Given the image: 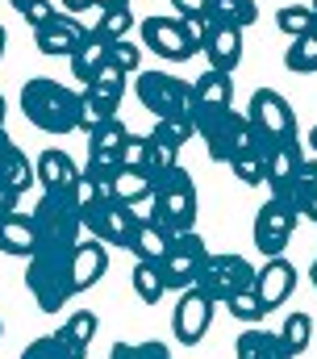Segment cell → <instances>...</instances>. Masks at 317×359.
I'll return each instance as SVG.
<instances>
[{"mask_svg": "<svg viewBox=\"0 0 317 359\" xmlns=\"http://www.w3.org/2000/svg\"><path fill=\"white\" fill-rule=\"evenodd\" d=\"M205 17H209V25L246 29V25L259 21V8H255V0H209V4H205Z\"/></svg>", "mask_w": 317, "mask_h": 359, "instance_id": "cell-26", "label": "cell"}, {"mask_svg": "<svg viewBox=\"0 0 317 359\" xmlns=\"http://www.w3.org/2000/svg\"><path fill=\"white\" fill-rule=\"evenodd\" d=\"M297 222H301L297 205L267 196V201L259 205V213H255V247H259L267 259L284 255V247L292 243V230H297Z\"/></svg>", "mask_w": 317, "mask_h": 359, "instance_id": "cell-10", "label": "cell"}, {"mask_svg": "<svg viewBox=\"0 0 317 359\" xmlns=\"http://www.w3.org/2000/svg\"><path fill=\"white\" fill-rule=\"evenodd\" d=\"M8 4H13V8L21 13V8H25V4H34V0H8Z\"/></svg>", "mask_w": 317, "mask_h": 359, "instance_id": "cell-50", "label": "cell"}, {"mask_svg": "<svg viewBox=\"0 0 317 359\" xmlns=\"http://www.w3.org/2000/svg\"><path fill=\"white\" fill-rule=\"evenodd\" d=\"M34 226V251H67L83 234V213H79L76 192H42V201L29 213Z\"/></svg>", "mask_w": 317, "mask_h": 359, "instance_id": "cell-3", "label": "cell"}, {"mask_svg": "<svg viewBox=\"0 0 317 359\" xmlns=\"http://www.w3.org/2000/svg\"><path fill=\"white\" fill-rule=\"evenodd\" d=\"M213 309H217V305H213L201 288H184L180 301H175V313H171V334H175V343L196 347V343L209 334V326H213Z\"/></svg>", "mask_w": 317, "mask_h": 359, "instance_id": "cell-11", "label": "cell"}, {"mask_svg": "<svg viewBox=\"0 0 317 359\" xmlns=\"http://www.w3.org/2000/svg\"><path fill=\"white\" fill-rule=\"evenodd\" d=\"M226 313L230 318H238V322H246V326H255V322H263V305H259V297H255V288L250 292H238V297H230L226 301Z\"/></svg>", "mask_w": 317, "mask_h": 359, "instance_id": "cell-37", "label": "cell"}, {"mask_svg": "<svg viewBox=\"0 0 317 359\" xmlns=\"http://www.w3.org/2000/svg\"><path fill=\"white\" fill-rule=\"evenodd\" d=\"M21 113L42 134H59L63 138V134L79 130V92L50 80V76H34V80L21 84Z\"/></svg>", "mask_w": 317, "mask_h": 359, "instance_id": "cell-1", "label": "cell"}, {"mask_svg": "<svg viewBox=\"0 0 317 359\" xmlns=\"http://www.w3.org/2000/svg\"><path fill=\"white\" fill-rule=\"evenodd\" d=\"M309 280H313V288H317V255H313V268H309Z\"/></svg>", "mask_w": 317, "mask_h": 359, "instance_id": "cell-52", "label": "cell"}, {"mask_svg": "<svg viewBox=\"0 0 317 359\" xmlns=\"http://www.w3.org/2000/svg\"><path fill=\"white\" fill-rule=\"evenodd\" d=\"M0 180H4L8 188H17L21 196H25V188H29V184H38L34 163H29V159H25V151L8 138V130H0Z\"/></svg>", "mask_w": 317, "mask_h": 359, "instance_id": "cell-20", "label": "cell"}, {"mask_svg": "<svg viewBox=\"0 0 317 359\" xmlns=\"http://www.w3.org/2000/svg\"><path fill=\"white\" fill-rule=\"evenodd\" d=\"M0 334H4V322H0Z\"/></svg>", "mask_w": 317, "mask_h": 359, "instance_id": "cell-54", "label": "cell"}, {"mask_svg": "<svg viewBox=\"0 0 317 359\" xmlns=\"http://www.w3.org/2000/svg\"><path fill=\"white\" fill-rule=\"evenodd\" d=\"M63 8L67 13H83V8H92V0H63Z\"/></svg>", "mask_w": 317, "mask_h": 359, "instance_id": "cell-46", "label": "cell"}, {"mask_svg": "<svg viewBox=\"0 0 317 359\" xmlns=\"http://www.w3.org/2000/svg\"><path fill=\"white\" fill-rule=\"evenodd\" d=\"M121 4H130V0H92V8H121Z\"/></svg>", "mask_w": 317, "mask_h": 359, "instance_id": "cell-47", "label": "cell"}, {"mask_svg": "<svg viewBox=\"0 0 317 359\" xmlns=\"http://www.w3.org/2000/svg\"><path fill=\"white\" fill-rule=\"evenodd\" d=\"M21 359H88V355L72 351L59 334H42V339H34V343L21 351Z\"/></svg>", "mask_w": 317, "mask_h": 359, "instance_id": "cell-35", "label": "cell"}, {"mask_svg": "<svg viewBox=\"0 0 317 359\" xmlns=\"http://www.w3.org/2000/svg\"><path fill=\"white\" fill-rule=\"evenodd\" d=\"M55 13H59V8H55L50 0H34V4H25V8H21V17H25V25H29V29H42Z\"/></svg>", "mask_w": 317, "mask_h": 359, "instance_id": "cell-42", "label": "cell"}, {"mask_svg": "<svg viewBox=\"0 0 317 359\" xmlns=\"http://www.w3.org/2000/svg\"><path fill=\"white\" fill-rule=\"evenodd\" d=\"M130 29H134L130 4H121V8H96V17H92V34L100 42H121V38H130Z\"/></svg>", "mask_w": 317, "mask_h": 359, "instance_id": "cell-29", "label": "cell"}, {"mask_svg": "<svg viewBox=\"0 0 317 359\" xmlns=\"http://www.w3.org/2000/svg\"><path fill=\"white\" fill-rule=\"evenodd\" d=\"M151 134L163 138V142H171V147H184V142L196 134V126H192V117H163V121H155Z\"/></svg>", "mask_w": 317, "mask_h": 359, "instance_id": "cell-36", "label": "cell"}, {"mask_svg": "<svg viewBox=\"0 0 317 359\" xmlns=\"http://www.w3.org/2000/svg\"><path fill=\"white\" fill-rule=\"evenodd\" d=\"M109 63V42H100L92 29H88V38L76 46V55H72V76H76L79 84H92V76L100 72Z\"/></svg>", "mask_w": 317, "mask_h": 359, "instance_id": "cell-24", "label": "cell"}, {"mask_svg": "<svg viewBox=\"0 0 317 359\" xmlns=\"http://www.w3.org/2000/svg\"><path fill=\"white\" fill-rule=\"evenodd\" d=\"M72 271H76V292H88L92 284H100L104 280V271H109V247L100 243V238H79L76 243V255H72Z\"/></svg>", "mask_w": 317, "mask_h": 359, "instance_id": "cell-18", "label": "cell"}, {"mask_svg": "<svg viewBox=\"0 0 317 359\" xmlns=\"http://www.w3.org/2000/svg\"><path fill=\"white\" fill-rule=\"evenodd\" d=\"M79 213H83V230L92 238H100L104 247H130V238L142 222V213H134V205H126L117 196L88 201V205H79Z\"/></svg>", "mask_w": 317, "mask_h": 359, "instance_id": "cell-6", "label": "cell"}, {"mask_svg": "<svg viewBox=\"0 0 317 359\" xmlns=\"http://www.w3.org/2000/svg\"><path fill=\"white\" fill-rule=\"evenodd\" d=\"M96 330H100V318L92 313V309H76V313H67V322L55 330L72 351L79 355H88V347H92V339H96Z\"/></svg>", "mask_w": 317, "mask_h": 359, "instance_id": "cell-25", "label": "cell"}, {"mask_svg": "<svg viewBox=\"0 0 317 359\" xmlns=\"http://www.w3.org/2000/svg\"><path fill=\"white\" fill-rule=\"evenodd\" d=\"M4 109H8V100L0 96V130H4Z\"/></svg>", "mask_w": 317, "mask_h": 359, "instance_id": "cell-51", "label": "cell"}, {"mask_svg": "<svg viewBox=\"0 0 317 359\" xmlns=\"http://www.w3.org/2000/svg\"><path fill=\"white\" fill-rule=\"evenodd\" d=\"M134 92H138L142 109L155 113V121H163V117H188V109H192V84L171 76V72H158V67L155 72H138Z\"/></svg>", "mask_w": 317, "mask_h": 359, "instance_id": "cell-8", "label": "cell"}, {"mask_svg": "<svg viewBox=\"0 0 317 359\" xmlns=\"http://www.w3.org/2000/svg\"><path fill=\"white\" fill-rule=\"evenodd\" d=\"M313 8L309 4H284L280 13H276V29L292 42V38H301V34H313Z\"/></svg>", "mask_w": 317, "mask_h": 359, "instance_id": "cell-33", "label": "cell"}, {"mask_svg": "<svg viewBox=\"0 0 317 359\" xmlns=\"http://www.w3.org/2000/svg\"><path fill=\"white\" fill-rule=\"evenodd\" d=\"M201 50H205L213 72H230L234 76V67L242 63V29H234V25H209Z\"/></svg>", "mask_w": 317, "mask_h": 359, "instance_id": "cell-19", "label": "cell"}, {"mask_svg": "<svg viewBox=\"0 0 317 359\" xmlns=\"http://www.w3.org/2000/svg\"><path fill=\"white\" fill-rule=\"evenodd\" d=\"M246 121H250V130H255V138L263 147L297 138V113L284 100V92H276V88H255L250 104H246Z\"/></svg>", "mask_w": 317, "mask_h": 359, "instance_id": "cell-7", "label": "cell"}, {"mask_svg": "<svg viewBox=\"0 0 317 359\" xmlns=\"http://www.w3.org/2000/svg\"><path fill=\"white\" fill-rule=\"evenodd\" d=\"M180 163V147H171V142H163L155 134H147V155H142V172L155 180L163 176L167 168H175Z\"/></svg>", "mask_w": 317, "mask_h": 359, "instance_id": "cell-34", "label": "cell"}, {"mask_svg": "<svg viewBox=\"0 0 317 359\" xmlns=\"http://www.w3.org/2000/svg\"><path fill=\"white\" fill-rule=\"evenodd\" d=\"M4 46H8V29L0 25V63H4Z\"/></svg>", "mask_w": 317, "mask_h": 359, "instance_id": "cell-48", "label": "cell"}, {"mask_svg": "<svg viewBox=\"0 0 317 359\" xmlns=\"http://www.w3.org/2000/svg\"><path fill=\"white\" fill-rule=\"evenodd\" d=\"M284 67H288V72H297V76L317 72V29H313V34H301V38H292V42H288V50H284Z\"/></svg>", "mask_w": 317, "mask_h": 359, "instance_id": "cell-32", "label": "cell"}, {"mask_svg": "<svg viewBox=\"0 0 317 359\" xmlns=\"http://www.w3.org/2000/svg\"><path fill=\"white\" fill-rule=\"evenodd\" d=\"M142 46L147 50H155L158 59H167V63H184V59H192L201 46H192V38L184 34V25H180V17H147L142 21Z\"/></svg>", "mask_w": 317, "mask_h": 359, "instance_id": "cell-12", "label": "cell"}, {"mask_svg": "<svg viewBox=\"0 0 317 359\" xmlns=\"http://www.w3.org/2000/svg\"><path fill=\"white\" fill-rule=\"evenodd\" d=\"M180 25L192 38V46H205V34H209V17L205 13H180Z\"/></svg>", "mask_w": 317, "mask_h": 359, "instance_id": "cell-41", "label": "cell"}, {"mask_svg": "<svg viewBox=\"0 0 317 359\" xmlns=\"http://www.w3.org/2000/svg\"><path fill=\"white\" fill-rule=\"evenodd\" d=\"M17 201H21V192H17V188H8V184L0 180V213H13V209H17Z\"/></svg>", "mask_w": 317, "mask_h": 359, "instance_id": "cell-44", "label": "cell"}, {"mask_svg": "<svg viewBox=\"0 0 317 359\" xmlns=\"http://www.w3.org/2000/svg\"><path fill=\"white\" fill-rule=\"evenodd\" d=\"M72 255L76 247L67 251H34L29 255V268H25V288L29 297L38 301L42 313H59L76 292V271H72Z\"/></svg>", "mask_w": 317, "mask_h": 359, "instance_id": "cell-4", "label": "cell"}, {"mask_svg": "<svg viewBox=\"0 0 317 359\" xmlns=\"http://www.w3.org/2000/svg\"><path fill=\"white\" fill-rule=\"evenodd\" d=\"M109 359H171V351L163 343H117Z\"/></svg>", "mask_w": 317, "mask_h": 359, "instance_id": "cell-40", "label": "cell"}, {"mask_svg": "<svg viewBox=\"0 0 317 359\" xmlns=\"http://www.w3.org/2000/svg\"><path fill=\"white\" fill-rule=\"evenodd\" d=\"M222 109H234V80H230V72H213L209 67V72H201L192 80V109H188V117L196 126V121H205V117H213Z\"/></svg>", "mask_w": 317, "mask_h": 359, "instance_id": "cell-13", "label": "cell"}, {"mask_svg": "<svg viewBox=\"0 0 317 359\" xmlns=\"http://www.w3.org/2000/svg\"><path fill=\"white\" fill-rule=\"evenodd\" d=\"M205 259H209V247H205V238L196 234V230H188V234H171V247H167V255L158 259V271H163V284L167 288H192L196 284V276L205 268Z\"/></svg>", "mask_w": 317, "mask_h": 359, "instance_id": "cell-9", "label": "cell"}, {"mask_svg": "<svg viewBox=\"0 0 317 359\" xmlns=\"http://www.w3.org/2000/svg\"><path fill=\"white\" fill-rule=\"evenodd\" d=\"M171 4H175V13H205L209 0H171Z\"/></svg>", "mask_w": 317, "mask_h": 359, "instance_id": "cell-45", "label": "cell"}, {"mask_svg": "<svg viewBox=\"0 0 317 359\" xmlns=\"http://www.w3.org/2000/svg\"><path fill=\"white\" fill-rule=\"evenodd\" d=\"M292 288H297V268L284 259V255H276V259H267L263 268H259V280H255V297H259V305L271 313V309H280L288 297H292Z\"/></svg>", "mask_w": 317, "mask_h": 359, "instance_id": "cell-15", "label": "cell"}, {"mask_svg": "<svg viewBox=\"0 0 317 359\" xmlns=\"http://www.w3.org/2000/svg\"><path fill=\"white\" fill-rule=\"evenodd\" d=\"M234 351H238V359H292L288 347L280 343V334H271L263 326H246L234 339Z\"/></svg>", "mask_w": 317, "mask_h": 359, "instance_id": "cell-22", "label": "cell"}, {"mask_svg": "<svg viewBox=\"0 0 317 359\" xmlns=\"http://www.w3.org/2000/svg\"><path fill=\"white\" fill-rule=\"evenodd\" d=\"M83 38H88V25L79 21L76 13H55L42 29H34V46H38L42 55H50V59H55V55H67V59H72Z\"/></svg>", "mask_w": 317, "mask_h": 359, "instance_id": "cell-14", "label": "cell"}, {"mask_svg": "<svg viewBox=\"0 0 317 359\" xmlns=\"http://www.w3.org/2000/svg\"><path fill=\"white\" fill-rule=\"evenodd\" d=\"M142 155H147V134H130V138H126L121 168H142Z\"/></svg>", "mask_w": 317, "mask_h": 359, "instance_id": "cell-43", "label": "cell"}, {"mask_svg": "<svg viewBox=\"0 0 317 359\" xmlns=\"http://www.w3.org/2000/svg\"><path fill=\"white\" fill-rule=\"evenodd\" d=\"M130 284H134V292H138V301H142V305H158V301H163V292H167L158 264H142V259L134 264V276H130Z\"/></svg>", "mask_w": 317, "mask_h": 359, "instance_id": "cell-31", "label": "cell"}, {"mask_svg": "<svg viewBox=\"0 0 317 359\" xmlns=\"http://www.w3.org/2000/svg\"><path fill=\"white\" fill-rule=\"evenodd\" d=\"M109 63H117L126 76H138V72H142V46H134L130 38L109 42Z\"/></svg>", "mask_w": 317, "mask_h": 359, "instance_id": "cell-38", "label": "cell"}, {"mask_svg": "<svg viewBox=\"0 0 317 359\" xmlns=\"http://www.w3.org/2000/svg\"><path fill=\"white\" fill-rule=\"evenodd\" d=\"M34 226H29V213H0V251L4 255H21L29 259L34 255Z\"/></svg>", "mask_w": 317, "mask_h": 359, "instance_id": "cell-21", "label": "cell"}, {"mask_svg": "<svg viewBox=\"0 0 317 359\" xmlns=\"http://www.w3.org/2000/svg\"><path fill=\"white\" fill-rule=\"evenodd\" d=\"M151 226L163 234H188L196 230V184L192 172H184L180 163L155 176V192H151V213H142Z\"/></svg>", "mask_w": 317, "mask_h": 359, "instance_id": "cell-2", "label": "cell"}, {"mask_svg": "<svg viewBox=\"0 0 317 359\" xmlns=\"http://www.w3.org/2000/svg\"><path fill=\"white\" fill-rule=\"evenodd\" d=\"M126 138L130 130L113 117L109 126L92 130L88 134V168H100V172H117L121 168V155H126Z\"/></svg>", "mask_w": 317, "mask_h": 359, "instance_id": "cell-16", "label": "cell"}, {"mask_svg": "<svg viewBox=\"0 0 317 359\" xmlns=\"http://www.w3.org/2000/svg\"><path fill=\"white\" fill-rule=\"evenodd\" d=\"M151 192H155V180L147 176L142 168H117L113 172V196L117 201L142 205V201H151Z\"/></svg>", "mask_w": 317, "mask_h": 359, "instance_id": "cell-27", "label": "cell"}, {"mask_svg": "<svg viewBox=\"0 0 317 359\" xmlns=\"http://www.w3.org/2000/svg\"><path fill=\"white\" fill-rule=\"evenodd\" d=\"M309 151H313V155H317V126H313V130H309Z\"/></svg>", "mask_w": 317, "mask_h": 359, "instance_id": "cell-49", "label": "cell"}, {"mask_svg": "<svg viewBox=\"0 0 317 359\" xmlns=\"http://www.w3.org/2000/svg\"><path fill=\"white\" fill-rule=\"evenodd\" d=\"M117 104H121L117 96H104V92H96V88H79V130L92 134V130L109 126L117 117Z\"/></svg>", "mask_w": 317, "mask_h": 359, "instance_id": "cell-23", "label": "cell"}, {"mask_svg": "<svg viewBox=\"0 0 317 359\" xmlns=\"http://www.w3.org/2000/svg\"><path fill=\"white\" fill-rule=\"evenodd\" d=\"M280 343L288 347V355H292V359L305 355V351H309V343H313V318L292 309V313L284 318V326H280Z\"/></svg>", "mask_w": 317, "mask_h": 359, "instance_id": "cell-30", "label": "cell"}, {"mask_svg": "<svg viewBox=\"0 0 317 359\" xmlns=\"http://www.w3.org/2000/svg\"><path fill=\"white\" fill-rule=\"evenodd\" d=\"M309 8H313V21H317V0H313V4H309ZM313 29H317V25H313Z\"/></svg>", "mask_w": 317, "mask_h": 359, "instance_id": "cell-53", "label": "cell"}, {"mask_svg": "<svg viewBox=\"0 0 317 359\" xmlns=\"http://www.w3.org/2000/svg\"><path fill=\"white\" fill-rule=\"evenodd\" d=\"M34 172H38L42 192H76V188H79V168L72 163V155H67V151H59V147L42 151V155H38V163H34Z\"/></svg>", "mask_w": 317, "mask_h": 359, "instance_id": "cell-17", "label": "cell"}, {"mask_svg": "<svg viewBox=\"0 0 317 359\" xmlns=\"http://www.w3.org/2000/svg\"><path fill=\"white\" fill-rule=\"evenodd\" d=\"M255 280H259V271H255V264H250L246 255H238V251L213 255V251H209V259H205V268H201V276H196L192 288H201L213 305H226L238 292H250Z\"/></svg>", "mask_w": 317, "mask_h": 359, "instance_id": "cell-5", "label": "cell"}, {"mask_svg": "<svg viewBox=\"0 0 317 359\" xmlns=\"http://www.w3.org/2000/svg\"><path fill=\"white\" fill-rule=\"evenodd\" d=\"M167 247H171V234H163L158 226H151V222L142 217L126 251H134V259H142V264H158V259L167 255Z\"/></svg>", "mask_w": 317, "mask_h": 359, "instance_id": "cell-28", "label": "cell"}, {"mask_svg": "<svg viewBox=\"0 0 317 359\" xmlns=\"http://www.w3.org/2000/svg\"><path fill=\"white\" fill-rule=\"evenodd\" d=\"M83 88H96V92H104V96H126V72L117 67V63H104L96 76H92V84H83Z\"/></svg>", "mask_w": 317, "mask_h": 359, "instance_id": "cell-39", "label": "cell"}]
</instances>
